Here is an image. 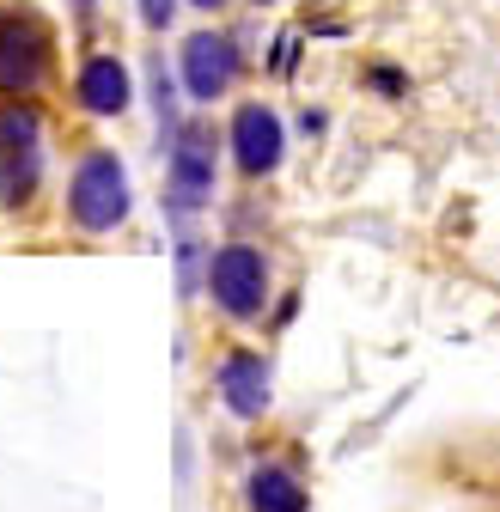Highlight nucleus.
Here are the masks:
<instances>
[{"label":"nucleus","instance_id":"obj_1","mask_svg":"<svg viewBox=\"0 0 500 512\" xmlns=\"http://www.w3.org/2000/svg\"><path fill=\"white\" fill-rule=\"evenodd\" d=\"M68 226L80 238H110L116 226H129L135 214V183H129V165L110 147H92L80 153V165L68 171Z\"/></svg>","mask_w":500,"mask_h":512},{"label":"nucleus","instance_id":"obj_2","mask_svg":"<svg viewBox=\"0 0 500 512\" xmlns=\"http://www.w3.org/2000/svg\"><path fill=\"white\" fill-rule=\"evenodd\" d=\"M269 256L263 244H250V238H226L208 250V275H202V293L208 305L226 317V324H263V311H269Z\"/></svg>","mask_w":500,"mask_h":512},{"label":"nucleus","instance_id":"obj_3","mask_svg":"<svg viewBox=\"0 0 500 512\" xmlns=\"http://www.w3.org/2000/svg\"><path fill=\"white\" fill-rule=\"evenodd\" d=\"M214 183H220V135L208 116H190L171 128V147H165V208L171 220H190L214 202Z\"/></svg>","mask_w":500,"mask_h":512},{"label":"nucleus","instance_id":"obj_4","mask_svg":"<svg viewBox=\"0 0 500 512\" xmlns=\"http://www.w3.org/2000/svg\"><path fill=\"white\" fill-rule=\"evenodd\" d=\"M43 189V110L37 98H0V208L25 214Z\"/></svg>","mask_w":500,"mask_h":512},{"label":"nucleus","instance_id":"obj_5","mask_svg":"<svg viewBox=\"0 0 500 512\" xmlns=\"http://www.w3.org/2000/svg\"><path fill=\"white\" fill-rule=\"evenodd\" d=\"M55 80V31L31 7H0V98H37Z\"/></svg>","mask_w":500,"mask_h":512},{"label":"nucleus","instance_id":"obj_6","mask_svg":"<svg viewBox=\"0 0 500 512\" xmlns=\"http://www.w3.org/2000/svg\"><path fill=\"white\" fill-rule=\"evenodd\" d=\"M238 74H244V55H238L232 31L208 25V31L183 37V49H177V86H183L190 104H220L238 86Z\"/></svg>","mask_w":500,"mask_h":512},{"label":"nucleus","instance_id":"obj_7","mask_svg":"<svg viewBox=\"0 0 500 512\" xmlns=\"http://www.w3.org/2000/svg\"><path fill=\"white\" fill-rule=\"evenodd\" d=\"M226 153H232L238 177H250V183H257V177H275L281 159H287V122H281V110L263 104V98L238 104V110H232V128H226Z\"/></svg>","mask_w":500,"mask_h":512},{"label":"nucleus","instance_id":"obj_8","mask_svg":"<svg viewBox=\"0 0 500 512\" xmlns=\"http://www.w3.org/2000/svg\"><path fill=\"white\" fill-rule=\"evenodd\" d=\"M214 391L232 421H263L275 409V366L263 348H226L214 366Z\"/></svg>","mask_w":500,"mask_h":512},{"label":"nucleus","instance_id":"obj_9","mask_svg":"<svg viewBox=\"0 0 500 512\" xmlns=\"http://www.w3.org/2000/svg\"><path fill=\"white\" fill-rule=\"evenodd\" d=\"M74 104H80L86 116H98V122L129 116V110H135V74H129V61L110 55V49L86 55L80 74H74Z\"/></svg>","mask_w":500,"mask_h":512},{"label":"nucleus","instance_id":"obj_10","mask_svg":"<svg viewBox=\"0 0 500 512\" xmlns=\"http://www.w3.org/2000/svg\"><path fill=\"white\" fill-rule=\"evenodd\" d=\"M244 512H311V488L299 482V470L263 458L244 476Z\"/></svg>","mask_w":500,"mask_h":512},{"label":"nucleus","instance_id":"obj_11","mask_svg":"<svg viewBox=\"0 0 500 512\" xmlns=\"http://www.w3.org/2000/svg\"><path fill=\"white\" fill-rule=\"evenodd\" d=\"M147 92H153V110H159V128H165V135H171V128L183 122V116H177V92H183V86H177V74L165 68V61H159V55L147 61Z\"/></svg>","mask_w":500,"mask_h":512},{"label":"nucleus","instance_id":"obj_12","mask_svg":"<svg viewBox=\"0 0 500 512\" xmlns=\"http://www.w3.org/2000/svg\"><path fill=\"white\" fill-rule=\"evenodd\" d=\"M202 275H208V250H202L196 238H183V244H177V281H183V293H196Z\"/></svg>","mask_w":500,"mask_h":512},{"label":"nucleus","instance_id":"obj_13","mask_svg":"<svg viewBox=\"0 0 500 512\" xmlns=\"http://www.w3.org/2000/svg\"><path fill=\"white\" fill-rule=\"evenodd\" d=\"M135 7H141V25L147 31H171V19H177L183 0H135Z\"/></svg>","mask_w":500,"mask_h":512},{"label":"nucleus","instance_id":"obj_14","mask_svg":"<svg viewBox=\"0 0 500 512\" xmlns=\"http://www.w3.org/2000/svg\"><path fill=\"white\" fill-rule=\"evenodd\" d=\"M372 92H385V98H403L409 86H403V74H397V68H372Z\"/></svg>","mask_w":500,"mask_h":512},{"label":"nucleus","instance_id":"obj_15","mask_svg":"<svg viewBox=\"0 0 500 512\" xmlns=\"http://www.w3.org/2000/svg\"><path fill=\"white\" fill-rule=\"evenodd\" d=\"M324 128H330V116H324V110H299V135H305V141H318Z\"/></svg>","mask_w":500,"mask_h":512},{"label":"nucleus","instance_id":"obj_16","mask_svg":"<svg viewBox=\"0 0 500 512\" xmlns=\"http://www.w3.org/2000/svg\"><path fill=\"white\" fill-rule=\"evenodd\" d=\"M190 7H196V13H226L232 0H190Z\"/></svg>","mask_w":500,"mask_h":512},{"label":"nucleus","instance_id":"obj_17","mask_svg":"<svg viewBox=\"0 0 500 512\" xmlns=\"http://www.w3.org/2000/svg\"><path fill=\"white\" fill-rule=\"evenodd\" d=\"M257 7H281V0H257Z\"/></svg>","mask_w":500,"mask_h":512},{"label":"nucleus","instance_id":"obj_18","mask_svg":"<svg viewBox=\"0 0 500 512\" xmlns=\"http://www.w3.org/2000/svg\"><path fill=\"white\" fill-rule=\"evenodd\" d=\"M74 7H92V0H74Z\"/></svg>","mask_w":500,"mask_h":512}]
</instances>
